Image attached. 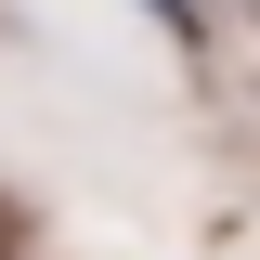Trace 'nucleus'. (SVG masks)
Returning <instances> with one entry per match:
<instances>
[{"instance_id":"f257e3e1","label":"nucleus","mask_w":260,"mask_h":260,"mask_svg":"<svg viewBox=\"0 0 260 260\" xmlns=\"http://www.w3.org/2000/svg\"><path fill=\"white\" fill-rule=\"evenodd\" d=\"M156 26H195V13H182V0H156Z\"/></svg>"}]
</instances>
